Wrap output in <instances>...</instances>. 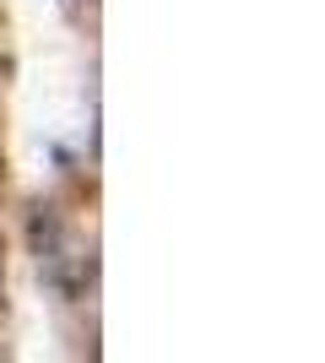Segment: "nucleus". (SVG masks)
Masks as SVG:
<instances>
[{
    "mask_svg": "<svg viewBox=\"0 0 325 363\" xmlns=\"http://www.w3.org/2000/svg\"><path fill=\"white\" fill-rule=\"evenodd\" d=\"M60 239H65L60 212H55V206H33V212H28V244H33V255L44 260V255H49V250H55Z\"/></svg>",
    "mask_w": 325,
    "mask_h": 363,
    "instance_id": "1",
    "label": "nucleus"
}]
</instances>
